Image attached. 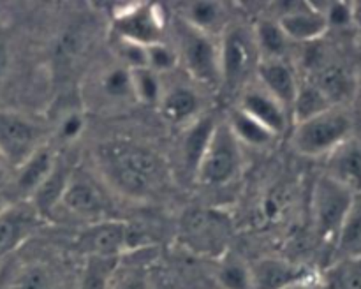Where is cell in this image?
I'll return each instance as SVG.
<instances>
[{"instance_id":"obj_1","label":"cell","mask_w":361,"mask_h":289,"mask_svg":"<svg viewBox=\"0 0 361 289\" xmlns=\"http://www.w3.org/2000/svg\"><path fill=\"white\" fill-rule=\"evenodd\" d=\"M94 164L102 182L127 199L150 201L164 187L166 168L161 157L134 141H104L94 150Z\"/></svg>"},{"instance_id":"obj_2","label":"cell","mask_w":361,"mask_h":289,"mask_svg":"<svg viewBox=\"0 0 361 289\" xmlns=\"http://www.w3.org/2000/svg\"><path fill=\"white\" fill-rule=\"evenodd\" d=\"M353 137V118L342 106H334L316 116L295 123L291 147L309 159L330 157Z\"/></svg>"},{"instance_id":"obj_3","label":"cell","mask_w":361,"mask_h":289,"mask_svg":"<svg viewBox=\"0 0 361 289\" xmlns=\"http://www.w3.org/2000/svg\"><path fill=\"white\" fill-rule=\"evenodd\" d=\"M242 164V144L236 141L224 120L215 123L194 173V180L207 187L228 185L240 175Z\"/></svg>"},{"instance_id":"obj_4","label":"cell","mask_w":361,"mask_h":289,"mask_svg":"<svg viewBox=\"0 0 361 289\" xmlns=\"http://www.w3.org/2000/svg\"><path fill=\"white\" fill-rule=\"evenodd\" d=\"M356 196L358 194L353 192L351 189L342 185L326 173L317 178L312 189L310 211H312L314 228L319 238L335 243Z\"/></svg>"},{"instance_id":"obj_5","label":"cell","mask_w":361,"mask_h":289,"mask_svg":"<svg viewBox=\"0 0 361 289\" xmlns=\"http://www.w3.org/2000/svg\"><path fill=\"white\" fill-rule=\"evenodd\" d=\"M259 55L254 44L252 32L242 27H228L219 42V66H221V87L236 90L249 80L250 73L257 69Z\"/></svg>"},{"instance_id":"obj_6","label":"cell","mask_w":361,"mask_h":289,"mask_svg":"<svg viewBox=\"0 0 361 289\" xmlns=\"http://www.w3.org/2000/svg\"><path fill=\"white\" fill-rule=\"evenodd\" d=\"M42 147V130L30 116L0 109V159L7 168H20Z\"/></svg>"},{"instance_id":"obj_7","label":"cell","mask_w":361,"mask_h":289,"mask_svg":"<svg viewBox=\"0 0 361 289\" xmlns=\"http://www.w3.org/2000/svg\"><path fill=\"white\" fill-rule=\"evenodd\" d=\"M178 59L190 76L208 87H221L219 42L180 21Z\"/></svg>"},{"instance_id":"obj_8","label":"cell","mask_w":361,"mask_h":289,"mask_svg":"<svg viewBox=\"0 0 361 289\" xmlns=\"http://www.w3.org/2000/svg\"><path fill=\"white\" fill-rule=\"evenodd\" d=\"M140 233L134 231L127 222L116 219L94 222L78 236V247L87 257L120 259L123 254L136 249Z\"/></svg>"},{"instance_id":"obj_9","label":"cell","mask_w":361,"mask_h":289,"mask_svg":"<svg viewBox=\"0 0 361 289\" xmlns=\"http://www.w3.org/2000/svg\"><path fill=\"white\" fill-rule=\"evenodd\" d=\"M59 207H62L67 214L83 221H92L94 224V222L106 221L109 199L101 183L92 178L88 173L71 171Z\"/></svg>"},{"instance_id":"obj_10","label":"cell","mask_w":361,"mask_h":289,"mask_svg":"<svg viewBox=\"0 0 361 289\" xmlns=\"http://www.w3.org/2000/svg\"><path fill=\"white\" fill-rule=\"evenodd\" d=\"M164 18L161 9L152 4H129L120 7L113 16L115 37L150 46L162 41Z\"/></svg>"},{"instance_id":"obj_11","label":"cell","mask_w":361,"mask_h":289,"mask_svg":"<svg viewBox=\"0 0 361 289\" xmlns=\"http://www.w3.org/2000/svg\"><path fill=\"white\" fill-rule=\"evenodd\" d=\"M180 229L187 245L214 252L224 247L231 224L229 219L217 210H190L182 219Z\"/></svg>"},{"instance_id":"obj_12","label":"cell","mask_w":361,"mask_h":289,"mask_svg":"<svg viewBox=\"0 0 361 289\" xmlns=\"http://www.w3.org/2000/svg\"><path fill=\"white\" fill-rule=\"evenodd\" d=\"M250 289H288L302 282L317 281L316 271L284 257H261L249 264Z\"/></svg>"},{"instance_id":"obj_13","label":"cell","mask_w":361,"mask_h":289,"mask_svg":"<svg viewBox=\"0 0 361 289\" xmlns=\"http://www.w3.org/2000/svg\"><path fill=\"white\" fill-rule=\"evenodd\" d=\"M90 90L95 95V106L106 109V111L127 108L136 102L130 69L118 62L109 63L104 69L99 70L92 81Z\"/></svg>"},{"instance_id":"obj_14","label":"cell","mask_w":361,"mask_h":289,"mask_svg":"<svg viewBox=\"0 0 361 289\" xmlns=\"http://www.w3.org/2000/svg\"><path fill=\"white\" fill-rule=\"evenodd\" d=\"M236 108L245 111L256 122L267 127L275 137L282 136L288 130L289 122H291L288 109L277 99L271 97L267 90H263L259 85L257 87H247L240 95Z\"/></svg>"},{"instance_id":"obj_15","label":"cell","mask_w":361,"mask_h":289,"mask_svg":"<svg viewBox=\"0 0 361 289\" xmlns=\"http://www.w3.org/2000/svg\"><path fill=\"white\" fill-rule=\"evenodd\" d=\"M279 27L291 42H316L328 32L326 18L321 7L312 4H291L277 18Z\"/></svg>"},{"instance_id":"obj_16","label":"cell","mask_w":361,"mask_h":289,"mask_svg":"<svg viewBox=\"0 0 361 289\" xmlns=\"http://www.w3.org/2000/svg\"><path fill=\"white\" fill-rule=\"evenodd\" d=\"M256 74L259 87L267 90L271 97L277 99L291 116L293 101H295L300 81L288 60H259Z\"/></svg>"},{"instance_id":"obj_17","label":"cell","mask_w":361,"mask_h":289,"mask_svg":"<svg viewBox=\"0 0 361 289\" xmlns=\"http://www.w3.org/2000/svg\"><path fill=\"white\" fill-rule=\"evenodd\" d=\"M39 217L34 210L9 204L0 214V261L13 254L37 228Z\"/></svg>"},{"instance_id":"obj_18","label":"cell","mask_w":361,"mask_h":289,"mask_svg":"<svg viewBox=\"0 0 361 289\" xmlns=\"http://www.w3.org/2000/svg\"><path fill=\"white\" fill-rule=\"evenodd\" d=\"M162 116L176 127H189L201 118V99L194 88L187 85H175L162 94L159 102Z\"/></svg>"},{"instance_id":"obj_19","label":"cell","mask_w":361,"mask_h":289,"mask_svg":"<svg viewBox=\"0 0 361 289\" xmlns=\"http://www.w3.org/2000/svg\"><path fill=\"white\" fill-rule=\"evenodd\" d=\"M180 21L187 27L208 35V37H221L228 25V11L226 6L212 0H196L180 6Z\"/></svg>"},{"instance_id":"obj_20","label":"cell","mask_w":361,"mask_h":289,"mask_svg":"<svg viewBox=\"0 0 361 289\" xmlns=\"http://www.w3.org/2000/svg\"><path fill=\"white\" fill-rule=\"evenodd\" d=\"M331 178L341 182L353 192L361 194V143L356 140L345 141L328 157V171Z\"/></svg>"},{"instance_id":"obj_21","label":"cell","mask_w":361,"mask_h":289,"mask_svg":"<svg viewBox=\"0 0 361 289\" xmlns=\"http://www.w3.org/2000/svg\"><path fill=\"white\" fill-rule=\"evenodd\" d=\"M56 166L55 155L49 148L42 144L35 154H32L20 168H16V178H14V187L20 196L30 199L32 194L44 183V180L51 175Z\"/></svg>"},{"instance_id":"obj_22","label":"cell","mask_w":361,"mask_h":289,"mask_svg":"<svg viewBox=\"0 0 361 289\" xmlns=\"http://www.w3.org/2000/svg\"><path fill=\"white\" fill-rule=\"evenodd\" d=\"M312 83L324 94L331 106H342L355 92V80L345 67L328 63L319 67Z\"/></svg>"},{"instance_id":"obj_23","label":"cell","mask_w":361,"mask_h":289,"mask_svg":"<svg viewBox=\"0 0 361 289\" xmlns=\"http://www.w3.org/2000/svg\"><path fill=\"white\" fill-rule=\"evenodd\" d=\"M71 171H73V169L66 168L63 164L56 162L51 175L44 180V183H42L34 194H32L30 207L41 219L51 214V211L59 207L60 197H62L63 189H66Z\"/></svg>"},{"instance_id":"obj_24","label":"cell","mask_w":361,"mask_h":289,"mask_svg":"<svg viewBox=\"0 0 361 289\" xmlns=\"http://www.w3.org/2000/svg\"><path fill=\"white\" fill-rule=\"evenodd\" d=\"M226 123H228L229 130L236 137V141L249 148H267L275 140V136L267 127L261 125L259 122H256L252 116H249L240 108H233L228 113Z\"/></svg>"},{"instance_id":"obj_25","label":"cell","mask_w":361,"mask_h":289,"mask_svg":"<svg viewBox=\"0 0 361 289\" xmlns=\"http://www.w3.org/2000/svg\"><path fill=\"white\" fill-rule=\"evenodd\" d=\"M252 39L259 60H286L289 39L279 27L277 20H261L252 28Z\"/></svg>"},{"instance_id":"obj_26","label":"cell","mask_w":361,"mask_h":289,"mask_svg":"<svg viewBox=\"0 0 361 289\" xmlns=\"http://www.w3.org/2000/svg\"><path fill=\"white\" fill-rule=\"evenodd\" d=\"M215 120L212 116H201L197 118L192 125L187 127L185 137H183L182 144V155H183V164L187 166L190 173H196L200 159L203 155L204 148H207L208 140L212 136V130L215 127Z\"/></svg>"},{"instance_id":"obj_27","label":"cell","mask_w":361,"mask_h":289,"mask_svg":"<svg viewBox=\"0 0 361 289\" xmlns=\"http://www.w3.org/2000/svg\"><path fill=\"white\" fill-rule=\"evenodd\" d=\"M337 261L361 256V194H358L335 240Z\"/></svg>"},{"instance_id":"obj_28","label":"cell","mask_w":361,"mask_h":289,"mask_svg":"<svg viewBox=\"0 0 361 289\" xmlns=\"http://www.w3.org/2000/svg\"><path fill=\"white\" fill-rule=\"evenodd\" d=\"M330 108H334V106L330 104V101L324 97L323 92L312 81H309V83H300L295 95V101H293L291 122H303V120L319 115V113L326 111Z\"/></svg>"},{"instance_id":"obj_29","label":"cell","mask_w":361,"mask_h":289,"mask_svg":"<svg viewBox=\"0 0 361 289\" xmlns=\"http://www.w3.org/2000/svg\"><path fill=\"white\" fill-rule=\"evenodd\" d=\"M7 289H56V275L46 263L30 261L14 271Z\"/></svg>"},{"instance_id":"obj_30","label":"cell","mask_w":361,"mask_h":289,"mask_svg":"<svg viewBox=\"0 0 361 289\" xmlns=\"http://www.w3.org/2000/svg\"><path fill=\"white\" fill-rule=\"evenodd\" d=\"M323 281L326 289H361V256L335 261Z\"/></svg>"},{"instance_id":"obj_31","label":"cell","mask_w":361,"mask_h":289,"mask_svg":"<svg viewBox=\"0 0 361 289\" xmlns=\"http://www.w3.org/2000/svg\"><path fill=\"white\" fill-rule=\"evenodd\" d=\"M130 78H133V90L136 102L159 106L162 94H164L161 76L148 67H141V69H130Z\"/></svg>"},{"instance_id":"obj_32","label":"cell","mask_w":361,"mask_h":289,"mask_svg":"<svg viewBox=\"0 0 361 289\" xmlns=\"http://www.w3.org/2000/svg\"><path fill=\"white\" fill-rule=\"evenodd\" d=\"M120 259H104V257H87L81 271L80 288L78 289H108L111 275Z\"/></svg>"},{"instance_id":"obj_33","label":"cell","mask_w":361,"mask_h":289,"mask_svg":"<svg viewBox=\"0 0 361 289\" xmlns=\"http://www.w3.org/2000/svg\"><path fill=\"white\" fill-rule=\"evenodd\" d=\"M217 278L222 289H250L249 264L238 257H222Z\"/></svg>"},{"instance_id":"obj_34","label":"cell","mask_w":361,"mask_h":289,"mask_svg":"<svg viewBox=\"0 0 361 289\" xmlns=\"http://www.w3.org/2000/svg\"><path fill=\"white\" fill-rule=\"evenodd\" d=\"M108 289H150L147 270L140 264H129L122 268L118 261Z\"/></svg>"},{"instance_id":"obj_35","label":"cell","mask_w":361,"mask_h":289,"mask_svg":"<svg viewBox=\"0 0 361 289\" xmlns=\"http://www.w3.org/2000/svg\"><path fill=\"white\" fill-rule=\"evenodd\" d=\"M180 59L178 53L169 48L166 42H155V44L147 46V67L161 76L162 73H169L178 67Z\"/></svg>"},{"instance_id":"obj_36","label":"cell","mask_w":361,"mask_h":289,"mask_svg":"<svg viewBox=\"0 0 361 289\" xmlns=\"http://www.w3.org/2000/svg\"><path fill=\"white\" fill-rule=\"evenodd\" d=\"M85 125H87L85 113L81 109H69L60 116L59 123H56V137L63 143H73L83 134Z\"/></svg>"},{"instance_id":"obj_37","label":"cell","mask_w":361,"mask_h":289,"mask_svg":"<svg viewBox=\"0 0 361 289\" xmlns=\"http://www.w3.org/2000/svg\"><path fill=\"white\" fill-rule=\"evenodd\" d=\"M323 11L326 18L328 28L330 27H348L355 21V4L345 2H334L328 4Z\"/></svg>"},{"instance_id":"obj_38","label":"cell","mask_w":361,"mask_h":289,"mask_svg":"<svg viewBox=\"0 0 361 289\" xmlns=\"http://www.w3.org/2000/svg\"><path fill=\"white\" fill-rule=\"evenodd\" d=\"M7 67H9V48L6 42L0 41V85L7 74Z\"/></svg>"},{"instance_id":"obj_39","label":"cell","mask_w":361,"mask_h":289,"mask_svg":"<svg viewBox=\"0 0 361 289\" xmlns=\"http://www.w3.org/2000/svg\"><path fill=\"white\" fill-rule=\"evenodd\" d=\"M317 288H319V282L309 281V282H302V284H295L288 289H317Z\"/></svg>"},{"instance_id":"obj_40","label":"cell","mask_w":361,"mask_h":289,"mask_svg":"<svg viewBox=\"0 0 361 289\" xmlns=\"http://www.w3.org/2000/svg\"><path fill=\"white\" fill-rule=\"evenodd\" d=\"M6 169H7V166L4 164L2 159H0V185H2V182L6 180Z\"/></svg>"},{"instance_id":"obj_41","label":"cell","mask_w":361,"mask_h":289,"mask_svg":"<svg viewBox=\"0 0 361 289\" xmlns=\"http://www.w3.org/2000/svg\"><path fill=\"white\" fill-rule=\"evenodd\" d=\"M9 204H11V203H9V201H7V199H6V197H4V196H2V194H0V214H2V211H4V210H6V208H7V207H9Z\"/></svg>"},{"instance_id":"obj_42","label":"cell","mask_w":361,"mask_h":289,"mask_svg":"<svg viewBox=\"0 0 361 289\" xmlns=\"http://www.w3.org/2000/svg\"><path fill=\"white\" fill-rule=\"evenodd\" d=\"M355 21H360L361 23V6H356V4H355Z\"/></svg>"}]
</instances>
